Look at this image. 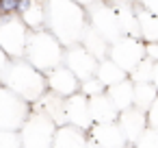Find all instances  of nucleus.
Listing matches in <instances>:
<instances>
[{"instance_id":"obj_1","label":"nucleus","mask_w":158,"mask_h":148,"mask_svg":"<svg viewBox=\"0 0 158 148\" xmlns=\"http://www.w3.org/2000/svg\"><path fill=\"white\" fill-rule=\"evenodd\" d=\"M46 13H48L46 29L54 37H59V42L65 48L80 44L89 26L87 7L78 5L76 0H46Z\"/></svg>"},{"instance_id":"obj_2","label":"nucleus","mask_w":158,"mask_h":148,"mask_svg":"<svg viewBox=\"0 0 158 148\" xmlns=\"http://www.w3.org/2000/svg\"><path fill=\"white\" fill-rule=\"evenodd\" d=\"M0 85L9 87L18 96H22L26 102L35 105L46 92H48V76L39 72L31 61L26 59H11Z\"/></svg>"},{"instance_id":"obj_3","label":"nucleus","mask_w":158,"mask_h":148,"mask_svg":"<svg viewBox=\"0 0 158 148\" xmlns=\"http://www.w3.org/2000/svg\"><path fill=\"white\" fill-rule=\"evenodd\" d=\"M24 59L31 61L39 72H44L48 76L52 70L63 65V61H65V46L48 29L31 31L28 48H26V57Z\"/></svg>"},{"instance_id":"obj_4","label":"nucleus","mask_w":158,"mask_h":148,"mask_svg":"<svg viewBox=\"0 0 158 148\" xmlns=\"http://www.w3.org/2000/svg\"><path fill=\"white\" fill-rule=\"evenodd\" d=\"M56 128L59 126L54 124V120L50 115L33 109V113L28 115V120L20 128L22 148H52L54 137H56Z\"/></svg>"},{"instance_id":"obj_5","label":"nucleus","mask_w":158,"mask_h":148,"mask_svg":"<svg viewBox=\"0 0 158 148\" xmlns=\"http://www.w3.org/2000/svg\"><path fill=\"white\" fill-rule=\"evenodd\" d=\"M31 29L20 16H5L0 20V48L11 59H24L28 48Z\"/></svg>"},{"instance_id":"obj_6","label":"nucleus","mask_w":158,"mask_h":148,"mask_svg":"<svg viewBox=\"0 0 158 148\" xmlns=\"http://www.w3.org/2000/svg\"><path fill=\"white\" fill-rule=\"evenodd\" d=\"M31 113V102H26L9 87L0 85V131H20Z\"/></svg>"},{"instance_id":"obj_7","label":"nucleus","mask_w":158,"mask_h":148,"mask_svg":"<svg viewBox=\"0 0 158 148\" xmlns=\"http://www.w3.org/2000/svg\"><path fill=\"white\" fill-rule=\"evenodd\" d=\"M89 13V26H93L106 42L115 44L117 39L123 37V31H121V22L117 18V11L115 7L110 5V0H100V2L91 5L87 9Z\"/></svg>"},{"instance_id":"obj_8","label":"nucleus","mask_w":158,"mask_h":148,"mask_svg":"<svg viewBox=\"0 0 158 148\" xmlns=\"http://www.w3.org/2000/svg\"><path fill=\"white\" fill-rule=\"evenodd\" d=\"M108 59H113L117 65H121L130 74L145 59V42L143 39H136V37H121L115 44H110Z\"/></svg>"},{"instance_id":"obj_9","label":"nucleus","mask_w":158,"mask_h":148,"mask_svg":"<svg viewBox=\"0 0 158 148\" xmlns=\"http://www.w3.org/2000/svg\"><path fill=\"white\" fill-rule=\"evenodd\" d=\"M80 81H87L91 76L98 74V65L100 61L82 46V44H74L65 48V61H63Z\"/></svg>"},{"instance_id":"obj_10","label":"nucleus","mask_w":158,"mask_h":148,"mask_svg":"<svg viewBox=\"0 0 158 148\" xmlns=\"http://www.w3.org/2000/svg\"><path fill=\"white\" fill-rule=\"evenodd\" d=\"M48 89L54 92L56 96L72 98V96L80 94V78L63 63L48 74Z\"/></svg>"},{"instance_id":"obj_11","label":"nucleus","mask_w":158,"mask_h":148,"mask_svg":"<svg viewBox=\"0 0 158 148\" xmlns=\"http://www.w3.org/2000/svg\"><path fill=\"white\" fill-rule=\"evenodd\" d=\"M117 122H119V126H121V131H123L128 144H132V146H134V144L141 139V135L149 128V124H147V111H143V109H139V107H132V109L121 111Z\"/></svg>"},{"instance_id":"obj_12","label":"nucleus","mask_w":158,"mask_h":148,"mask_svg":"<svg viewBox=\"0 0 158 148\" xmlns=\"http://www.w3.org/2000/svg\"><path fill=\"white\" fill-rule=\"evenodd\" d=\"M89 139L95 141L98 146L102 148H121L128 144L119 122H104V124H93L89 131H87Z\"/></svg>"},{"instance_id":"obj_13","label":"nucleus","mask_w":158,"mask_h":148,"mask_svg":"<svg viewBox=\"0 0 158 148\" xmlns=\"http://www.w3.org/2000/svg\"><path fill=\"white\" fill-rule=\"evenodd\" d=\"M67 124L78 126L82 131H89L95 122L91 115V107H89V98L85 94H76L72 98H67Z\"/></svg>"},{"instance_id":"obj_14","label":"nucleus","mask_w":158,"mask_h":148,"mask_svg":"<svg viewBox=\"0 0 158 148\" xmlns=\"http://www.w3.org/2000/svg\"><path fill=\"white\" fill-rule=\"evenodd\" d=\"M33 109L44 111L46 115H50L56 126H65V124H67V98L56 96V94L50 92V89L33 105Z\"/></svg>"},{"instance_id":"obj_15","label":"nucleus","mask_w":158,"mask_h":148,"mask_svg":"<svg viewBox=\"0 0 158 148\" xmlns=\"http://www.w3.org/2000/svg\"><path fill=\"white\" fill-rule=\"evenodd\" d=\"M89 107H91V115L95 124H104V122H117L119 120V109L115 107V102L110 100L108 94H100L89 98Z\"/></svg>"},{"instance_id":"obj_16","label":"nucleus","mask_w":158,"mask_h":148,"mask_svg":"<svg viewBox=\"0 0 158 148\" xmlns=\"http://www.w3.org/2000/svg\"><path fill=\"white\" fill-rule=\"evenodd\" d=\"M89 146V135L87 131L65 124L56 128V137H54V146L52 148H87Z\"/></svg>"},{"instance_id":"obj_17","label":"nucleus","mask_w":158,"mask_h":148,"mask_svg":"<svg viewBox=\"0 0 158 148\" xmlns=\"http://www.w3.org/2000/svg\"><path fill=\"white\" fill-rule=\"evenodd\" d=\"M106 94L110 96V100L115 102V107L119 109V113L134 107V81H132V78H126V81H121V83L108 87Z\"/></svg>"},{"instance_id":"obj_18","label":"nucleus","mask_w":158,"mask_h":148,"mask_svg":"<svg viewBox=\"0 0 158 148\" xmlns=\"http://www.w3.org/2000/svg\"><path fill=\"white\" fill-rule=\"evenodd\" d=\"M80 44H82L98 61H104V59H108V55H110V42H106L93 26H87V31H85V35H82V39H80Z\"/></svg>"},{"instance_id":"obj_19","label":"nucleus","mask_w":158,"mask_h":148,"mask_svg":"<svg viewBox=\"0 0 158 148\" xmlns=\"http://www.w3.org/2000/svg\"><path fill=\"white\" fill-rule=\"evenodd\" d=\"M24 24L31 31H41L48 26V13H46V0H33L31 7L20 13Z\"/></svg>"},{"instance_id":"obj_20","label":"nucleus","mask_w":158,"mask_h":148,"mask_svg":"<svg viewBox=\"0 0 158 148\" xmlns=\"http://www.w3.org/2000/svg\"><path fill=\"white\" fill-rule=\"evenodd\" d=\"M95 76H98L106 87H113V85H117V83L130 78V74H128L121 65H117L113 59H104V61H100V65H98V74H95Z\"/></svg>"},{"instance_id":"obj_21","label":"nucleus","mask_w":158,"mask_h":148,"mask_svg":"<svg viewBox=\"0 0 158 148\" xmlns=\"http://www.w3.org/2000/svg\"><path fill=\"white\" fill-rule=\"evenodd\" d=\"M139 29H141V39L145 44L158 42V16H154L141 7H139Z\"/></svg>"},{"instance_id":"obj_22","label":"nucleus","mask_w":158,"mask_h":148,"mask_svg":"<svg viewBox=\"0 0 158 148\" xmlns=\"http://www.w3.org/2000/svg\"><path fill=\"white\" fill-rule=\"evenodd\" d=\"M156 98H158V89L154 83H134V107L149 111Z\"/></svg>"},{"instance_id":"obj_23","label":"nucleus","mask_w":158,"mask_h":148,"mask_svg":"<svg viewBox=\"0 0 158 148\" xmlns=\"http://www.w3.org/2000/svg\"><path fill=\"white\" fill-rule=\"evenodd\" d=\"M130 78H132L134 83H152V78H154V61L143 59V61L130 72Z\"/></svg>"},{"instance_id":"obj_24","label":"nucleus","mask_w":158,"mask_h":148,"mask_svg":"<svg viewBox=\"0 0 158 148\" xmlns=\"http://www.w3.org/2000/svg\"><path fill=\"white\" fill-rule=\"evenodd\" d=\"M108 87L98 78V76H91L87 81H80V94H85L87 98H93V96H100V94H106Z\"/></svg>"},{"instance_id":"obj_25","label":"nucleus","mask_w":158,"mask_h":148,"mask_svg":"<svg viewBox=\"0 0 158 148\" xmlns=\"http://www.w3.org/2000/svg\"><path fill=\"white\" fill-rule=\"evenodd\" d=\"M0 148H22L20 131H0Z\"/></svg>"},{"instance_id":"obj_26","label":"nucleus","mask_w":158,"mask_h":148,"mask_svg":"<svg viewBox=\"0 0 158 148\" xmlns=\"http://www.w3.org/2000/svg\"><path fill=\"white\" fill-rule=\"evenodd\" d=\"M134 148H158V133L154 128H147L141 135V139L134 144Z\"/></svg>"},{"instance_id":"obj_27","label":"nucleus","mask_w":158,"mask_h":148,"mask_svg":"<svg viewBox=\"0 0 158 148\" xmlns=\"http://www.w3.org/2000/svg\"><path fill=\"white\" fill-rule=\"evenodd\" d=\"M0 9H2V16H18L20 0H0Z\"/></svg>"},{"instance_id":"obj_28","label":"nucleus","mask_w":158,"mask_h":148,"mask_svg":"<svg viewBox=\"0 0 158 148\" xmlns=\"http://www.w3.org/2000/svg\"><path fill=\"white\" fill-rule=\"evenodd\" d=\"M147 124H149V128H154L158 133V98H156V102L147 111Z\"/></svg>"},{"instance_id":"obj_29","label":"nucleus","mask_w":158,"mask_h":148,"mask_svg":"<svg viewBox=\"0 0 158 148\" xmlns=\"http://www.w3.org/2000/svg\"><path fill=\"white\" fill-rule=\"evenodd\" d=\"M134 2H136L141 9H145V11L158 16V0H134Z\"/></svg>"},{"instance_id":"obj_30","label":"nucleus","mask_w":158,"mask_h":148,"mask_svg":"<svg viewBox=\"0 0 158 148\" xmlns=\"http://www.w3.org/2000/svg\"><path fill=\"white\" fill-rule=\"evenodd\" d=\"M145 59H149V61H158V42H149V44H145Z\"/></svg>"},{"instance_id":"obj_31","label":"nucleus","mask_w":158,"mask_h":148,"mask_svg":"<svg viewBox=\"0 0 158 148\" xmlns=\"http://www.w3.org/2000/svg\"><path fill=\"white\" fill-rule=\"evenodd\" d=\"M9 63H11V57H9L2 48H0V81H2V76H5V72H7Z\"/></svg>"},{"instance_id":"obj_32","label":"nucleus","mask_w":158,"mask_h":148,"mask_svg":"<svg viewBox=\"0 0 158 148\" xmlns=\"http://www.w3.org/2000/svg\"><path fill=\"white\" fill-rule=\"evenodd\" d=\"M76 2H78V5H82V7H87V9H89V7H91V5H95V2H100V0H76Z\"/></svg>"},{"instance_id":"obj_33","label":"nucleus","mask_w":158,"mask_h":148,"mask_svg":"<svg viewBox=\"0 0 158 148\" xmlns=\"http://www.w3.org/2000/svg\"><path fill=\"white\" fill-rule=\"evenodd\" d=\"M152 83L156 85V89H158V61L154 63V78H152Z\"/></svg>"},{"instance_id":"obj_34","label":"nucleus","mask_w":158,"mask_h":148,"mask_svg":"<svg viewBox=\"0 0 158 148\" xmlns=\"http://www.w3.org/2000/svg\"><path fill=\"white\" fill-rule=\"evenodd\" d=\"M87 148H102V146H98L95 141H91V139H89V146H87Z\"/></svg>"},{"instance_id":"obj_35","label":"nucleus","mask_w":158,"mask_h":148,"mask_svg":"<svg viewBox=\"0 0 158 148\" xmlns=\"http://www.w3.org/2000/svg\"><path fill=\"white\" fill-rule=\"evenodd\" d=\"M121 148H134V146H132V144H126V146H121Z\"/></svg>"},{"instance_id":"obj_36","label":"nucleus","mask_w":158,"mask_h":148,"mask_svg":"<svg viewBox=\"0 0 158 148\" xmlns=\"http://www.w3.org/2000/svg\"><path fill=\"white\" fill-rule=\"evenodd\" d=\"M2 18H5V16H2V13H0V20H2Z\"/></svg>"},{"instance_id":"obj_37","label":"nucleus","mask_w":158,"mask_h":148,"mask_svg":"<svg viewBox=\"0 0 158 148\" xmlns=\"http://www.w3.org/2000/svg\"><path fill=\"white\" fill-rule=\"evenodd\" d=\"M0 13H2V9H0Z\"/></svg>"},{"instance_id":"obj_38","label":"nucleus","mask_w":158,"mask_h":148,"mask_svg":"<svg viewBox=\"0 0 158 148\" xmlns=\"http://www.w3.org/2000/svg\"><path fill=\"white\" fill-rule=\"evenodd\" d=\"M130 2H134V0H130Z\"/></svg>"}]
</instances>
